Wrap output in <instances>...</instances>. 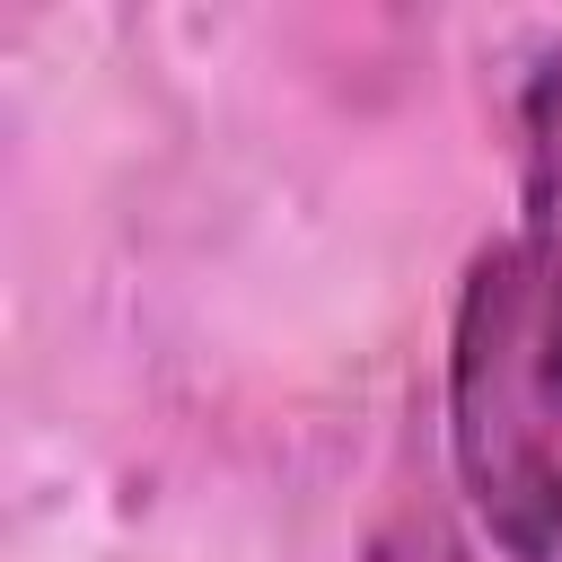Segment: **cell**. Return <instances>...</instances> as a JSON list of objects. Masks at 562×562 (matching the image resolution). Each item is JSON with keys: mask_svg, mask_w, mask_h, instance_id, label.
I'll return each instance as SVG.
<instances>
[{"mask_svg": "<svg viewBox=\"0 0 562 562\" xmlns=\"http://www.w3.org/2000/svg\"><path fill=\"white\" fill-rule=\"evenodd\" d=\"M448 448L509 562H562V290L509 237L465 263L448 334Z\"/></svg>", "mask_w": 562, "mask_h": 562, "instance_id": "1", "label": "cell"}, {"mask_svg": "<svg viewBox=\"0 0 562 562\" xmlns=\"http://www.w3.org/2000/svg\"><path fill=\"white\" fill-rule=\"evenodd\" d=\"M518 167H527V237L518 246L562 290V53H544L518 97Z\"/></svg>", "mask_w": 562, "mask_h": 562, "instance_id": "2", "label": "cell"}, {"mask_svg": "<svg viewBox=\"0 0 562 562\" xmlns=\"http://www.w3.org/2000/svg\"><path fill=\"white\" fill-rule=\"evenodd\" d=\"M360 562H465V544H457V527H448V509H439V501L404 492V501L369 527Z\"/></svg>", "mask_w": 562, "mask_h": 562, "instance_id": "3", "label": "cell"}]
</instances>
